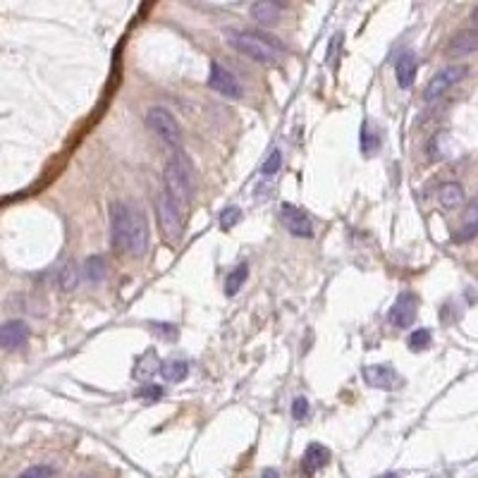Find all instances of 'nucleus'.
<instances>
[{"instance_id": "obj_1", "label": "nucleus", "mask_w": 478, "mask_h": 478, "mask_svg": "<svg viewBox=\"0 0 478 478\" xmlns=\"http://www.w3.org/2000/svg\"><path fill=\"white\" fill-rule=\"evenodd\" d=\"M227 43L237 50L239 55L249 58V60L259 65H278L280 55H283V43L278 38L261 34V31H239V29H227L225 31Z\"/></svg>"}, {"instance_id": "obj_2", "label": "nucleus", "mask_w": 478, "mask_h": 478, "mask_svg": "<svg viewBox=\"0 0 478 478\" xmlns=\"http://www.w3.org/2000/svg\"><path fill=\"white\" fill-rule=\"evenodd\" d=\"M163 182H165V194L180 208V213H185L192 204V168H189V158L180 148L175 151L163 170Z\"/></svg>"}, {"instance_id": "obj_3", "label": "nucleus", "mask_w": 478, "mask_h": 478, "mask_svg": "<svg viewBox=\"0 0 478 478\" xmlns=\"http://www.w3.org/2000/svg\"><path fill=\"white\" fill-rule=\"evenodd\" d=\"M156 220H158L161 237L170 246H180L182 237H185V222H182L180 208L173 204V199L165 192L156 199Z\"/></svg>"}, {"instance_id": "obj_4", "label": "nucleus", "mask_w": 478, "mask_h": 478, "mask_svg": "<svg viewBox=\"0 0 478 478\" xmlns=\"http://www.w3.org/2000/svg\"><path fill=\"white\" fill-rule=\"evenodd\" d=\"M146 124L151 127V132L158 134L168 146H173L175 151L182 148V127H180L178 117L170 113L168 108L151 106L146 110Z\"/></svg>"}, {"instance_id": "obj_5", "label": "nucleus", "mask_w": 478, "mask_h": 478, "mask_svg": "<svg viewBox=\"0 0 478 478\" xmlns=\"http://www.w3.org/2000/svg\"><path fill=\"white\" fill-rule=\"evenodd\" d=\"M148 220L146 213L139 206L129 204V239H127V254L134 259H143L148 251Z\"/></svg>"}, {"instance_id": "obj_6", "label": "nucleus", "mask_w": 478, "mask_h": 478, "mask_svg": "<svg viewBox=\"0 0 478 478\" xmlns=\"http://www.w3.org/2000/svg\"><path fill=\"white\" fill-rule=\"evenodd\" d=\"M110 215V239L117 254H127V239H129V204L113 201L108 208Z\"/></svg>"}, {"instance_id": "obj_7", "label": "nucleus", "mask_w": 478, "mask_h": 478, "mask_svg": "<svg viewBox=\"0 0 478 478\" xmlns=\"http://www.w3.org/2000/svg\"><path fill=\"white\" fill-rule=\"evenodd\" d=\"M467 75H469L467 65H450V67L440 70L433 77V80L425 84L423 98H425V101H435V98H440L442 94H447V91L455 87V84H460Z\"/></svg>"}, {"instance_id": "obj_8", "label": "nucleus", "mask_w": 478, "mask_h": 478, "mask_svg": "<svg viewBox=\"0 0 478 478\" xmlns=\"http://www.w3.org/2000/svg\"><path fill=\"white\" fill-rule=\"evenodd\" d=\"M208 84H211V89H215L225 98H232V101H237V98H241V94H244V89H241V84L237 82V77H234L232 72L220 63L211 65V77H208Z\"/></svg>"}, {"instance_id": "obj_9", "label": "nucleus", "mask_w": 478, "mask_h": 478, "mask_svg": "<svg viewBox=\"0 0 478 478\" xmlns=\"http://www.w3.org/2000/svg\"><path fill=\"white\" fill-rule=\"evenodd\" d=\"M280 218H283V225L287 227V232H292L294 237L309 239L313 234L309 215H306L301 208H297L294 204H283V206H280Z\"/></svg>"}, {"instance_id": "obj_10", "label": "nucleus", "mask_w": 478, "mask_h": 478, "mask_svg": "<svg viewBox=\"0 0 478 478\" xmlns=\"http://www.w3.org/2000/svg\"><path fill=\"white\" fill-rule=\"evenodd\" d=\"M416 309H418V301L414 294L409 292L399 294L390 309V323L395 325V328H409L416 318Z\"/></svg>"}, {"instance_id": "obj_11", "label": "nucleus", "mask_w": 478, "mask_h": 478, "mask_svg": "<svg viewBox=\"0 0 478 478\" xmlns=\"http://www.w3.org/2000/svg\"><path fill=\"white\" fill-rule=\"evenodd\" d=\"M29 340V325L19 318L5 320L0 325V349H17Z\"/></svg>"}, {"instance_id": "obj_12", "label": "nucleus", "mask_w": 478, "mask_h": 478, "mask_svg": "<svg viewBox=\"0 0 478 478\" xmlns=\"http://www.w3.org/2000/svg\"><path fill=\"white\" fill-rule=\"evenodd\" d=\"M364 381L366 385L376 390H395L399 385V376L395 369L385 364H376V366H366L364 369Z\"/></svg>"}, {"instance_id": "obj_13", "label": "nucleus", "mask_w": 478, "mask_h": 478, "mask_svg": "<svg viewBox=\"0 0 478 478\" xmlns=\"http://www.w3.org/2000/svg\"><path fill=\"white\" fill-rule=\"evenodd\" d=\"M478 50V29H462L447 41V53L450 58H467Z\"/></svg>"}, {"instance_id": "obj_14", "label": "nucleus", "mask_w": 478, "mask_h": 478, "mask_svg": "<svg viewBox=\"0 0 478 478\" xmlns=\"http://www.w3.org/2000/svg\"><path fill=\"white\" fill-rule=\"evenodd\" d=\"M476 234H478V194L471 199V204L467 206V211H464L460 232L455 234V241H469L474 239Z\"/></svg>"}, {"instance_id": "obj_15", "label": "nucleus", "mask_w": 478, "mask_h": 478, "mask_svg": "<svg viewBox=\"0 0 478 478\" xmlns=\"http://www.w3.org/2000/svg\"><path fill=\"white\" fill-rule=\"evenodd\" d=\"M330 462V450L323 447V445H309L304 452V460H301V467H304L306 474H316L318 469H323L325 464Z\"/></svg>"}, {"instance_id": "obj_16", "label": "nucleus", "mask_w": 478, "mask_h": 478, "mask_svg": "<svg viewBox=\"0 0 478 478\" xmlns=\"http://www.w3.org/2000/svg\"><path fill=\"white\" fill-rule=\"evenodd\" d=\"M395 77L399 89H409L416 80V58L414 53H402L395 65Z\"/></svg>"}, {"instance_id": "obj_17", "label": "nucleus", "mask_w": 478, "mask_h": 478, "mask_svg": "<svg viewBox=\"0 0 478 478\" xmlns=\"http://www.w3.org/2000/svg\"><path fill=\"white\" fill-rule=\"evenodd\" d=\"M438 201L445 211H452V208H460L464 204V189L457 182H445V185L438 189Z\"/></svg>"}, {"instance_id": "obj_18", "label": "nucleus", "mask_w": 478, "mask_h": 478, "mask_svg": "<svg viewBox=\"0 0 478 478\" xmlns=\"http://www.w3.org/2000/svg\"><path fill=\"white\" fill-rule=\"evenodd\" d=\"M251 17L256 19L259 24H264V27H271L280 19V8L271 0H256V3L251 5Z\"/></svg>"}, {"instance_id": "obj_19", "label": "nucleus", "mask_w": 478, "mask_h": 478, "mask_svg": "<svg viewBox=\"0 0 478 478\" xmlns=\"http://www.w3.org/2000/svg\"><path fill=\"white\" fill-rule=\"evenodd\" d=\"M161 376L165 383H182L189 373V364L185 359H168V362L161 364Z\"/></svg>"}, {"instance_id": "obj_20", "label": "nucleus", "mask_w": 478, "mask_h": 478, "mask_svg": "<svg viewBox=\"0 0 478 478\" xmlns=\"http://www.w3.org/2000/svg\"><path fill=\"white\" fill-rule=\"evenodd\" d=\"M58 285H60L63 292H75L77 285H80V266L75 261H65V266L58 273Z\"/></svg>"}, {"instance_id": "obj_21", "label": "nucleus", "mask_w": 478, "mask_h": 478, "mask_svg": "<svg viewBox=\"0 0 478 478\" xmlns=\"http://www.w3.org/2000/svg\"><path fill=\"white\" fill-rule=\"evenodd\" d=\"M158 369H161V362H158V357H156V352H146L143 357L136 359L134 376L136 378H151Z\"/></svg>"}, {"instance_id": "obj_22", "label": "nucleus", "mask_w": 478, "mask_h": 478, "mask_svg": "<svg viewBox=\"0 0 478 478\" xmlns=\"http://www.w3.org/2000/svg\"><path fill=\"white\" fill-rule=\"evenodd\" d=\"M84 275H87L91 283H103V280H106V275H108L106 261H103L101 256L87 259V264H84Z\"/></svg>"}, {"instance_id": "obj_23", "label": "nucleus", "mask_w": 478, "mask_h": 478, "mask_svg": "<svg viewBox=\"0 0 478 478\" xmlns=\"http://www.w3.org/2000/svg\"><path fill=\"white\" fill-rule=\"evenodd\" d=\"M246 275H249V266L246 264L237 266L230 275H227V280H225V294H227V297H234V294L241 290V285H244Z\"/></svg>"}, {"instance_id": "obj_24", "label": "nucleus", "mask_w": 478, "mask_h": 478, "mask_svg": "<svg viewBox=\"0 0 478 478\" xmlns=\"http://www.w3.org/2000/svg\"><path fill=\"white\" fill-rule=\"evenodd\" d=\"M430 330H425V328H421V330H414L409 335V349L411 352H423V349H428L430 347Z\"/></svg>"}, {"instance_id": "obj_25", "label": "nucleus", "mask_w": 478, "mask_h": 478, "mask_svg": "<svg viewBox=\"0 0 478 478\" xmlns=\"http://www.w3.org/2000/svg\"><path fill=\"white\" fill-rule=\"evenodd\" d=\"M362 146H364L366 156H371L373 151H378V134L373 132L369 122H364V127H362Z\"/></svg>"}, {"instance_id": "obj_26", "label": "nucleus", "mask_w": 478, "mask_h": 478, "mask_svg": "<svg viewBox=\"0 0 478 478\" xmlns=\"http://www.w3.org/2000/svg\"><path fill=\"white\" fill-rule=\"evenodd\" d=\"M280 165H283V153H280L278 148L271 151V156L264 161V165H261V173L264 175H275L280 170Z\"/></svg>"}, {"instance_id": "obj_27", "label": "nucleus", "mask_w": 478, "mask_h": 478, "mask_svg": "<svg viewBox=\"0 0 478 478\" xmlns=\"http://www.w3.org/2000/svg\"><path fill=\"white\" fill-rule=\"evenodd\" d=\"M239 220H241V211H239V208H225V211L220 213V225L225 227V230L234 227Z\"/></svg>"}, {"instance_id": "obj_28", "label": "nucleus", "mask_w": 478, "mask_h": 478, "mask_svg": "<svg viewBox=\"0 0 478 478\" xmlns=\"http://www.w3.org/2000/svg\"><path fill=\"white\" fill-rule=\"evenodd\" d=\"M292 416L294 421H304L306 416H309V399L306 397H297L292 402Z\"/></svg>"}, {"instance_id": "obj_29", "label": "nucleus", "mask_w": 478, "mask_h": 478, "mask_svg": "<svg viewBox=\"0 0 478 478\" xmlns=\"http://www.w3.org/2000/svg\"><path fill=\"white\" fill-rule=\"evenodd\" d=\"M50 476H53V469L38 464V467H29L27 471H22L17 478H50Z\"/></svg>"}, {"instance_id": "obj_30", "label": "nucleus", "mask_w": 478, "mask_h": 478, "mask_svg": "<svg viewBox=\"0 0 478 478\" xmlns=\"http://www.w3.org/2000/svg\"><path fill=\"white\" fill-rule=\"evenodd\" d=\"M163 395V388H158V385H148V388L139 390V397L146 399V402H156V399H161Z\"/></svg>"}, {"instance_id": "obj_31", "label": "nucleus", "mask_w": 478, "mask_h": 478, "mask_svg": "<svg viewBox=\"0 0 478 478\" xmlns=\"http://www.w3.org/2000/svg\"><path fill=\"white\" fill-rule=\"evenodd\" d=\"M261 478H280V471L278 469H264Z\"/></svg>"}, {"instance_id": "obj_32", "label": "nucleus", "mask_w": 478, "mask_h": 478, "mask_svg": "<svg viewBox=\"0 0 478 478\" xmlns=\"http://www.w3.org/2000/svg\"><path fill=\"white\" fill-rule=\"evenodd\" d=\"M271 3L278 5L280 10H285V8H290V3H292V0H271Z\"/></svg>"}, {"instance_id": "obj_33", "label": "nucleus", "mask_w": 478, "mask_h": 478, "mask_svg": "<svg viewBox=\"0 0 478 478\" xmlns=\"http://www.w3.org/2000/svg\"><path fill=\"white\" fill-rule=\"evenodd\" d=\"M471 22H474V24H476V29H478V8L474 10V15H471Z\"/></svg>"}]
</instances>
